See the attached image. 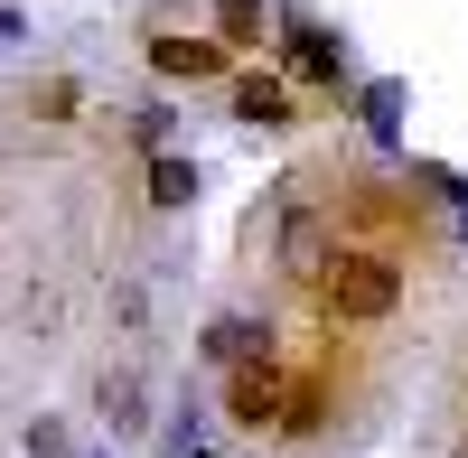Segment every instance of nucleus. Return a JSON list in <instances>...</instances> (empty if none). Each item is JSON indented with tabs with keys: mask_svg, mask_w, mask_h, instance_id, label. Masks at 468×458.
Here are the masks:
<instances>
[{
	"mask_svg": "<svg viewBox=\"0 0 468 458\" xmlns=\"http://www.w3.org/2000/svg\"><path fill=\"white\" fill-rule=\"evenodd\" d=\"M282 411H291V374L282 365H244V374H234V384H225V422L234 431H282Z\"/></svg>",
	"mask_w": 468,
	"mask_h": 458,
	"instance_id": "7ed1b4c3",
	"label": "nucleus"
},
{
	"mask_svg": "<svg viewBox=\"0 0 468 458\" xmlns=\"http://www.w3.org/2000/svg\"><path fill=\"white\" fill-rule=\"evenodd\" d=\"M403 112H412V85L403 75H375V85H356V122L375 150H403Z\"/></svg>",
	"mask_w": 468,
	"mask_h": 458,
	"instance_id": "0eeeda50",
	"label": "nucleus"
},
{
	"mask_svg": "<svg viewBox=\"0 0 468 458\" xmlns=\"http://www.w3.org/2000/svg\"><path fill=\"white\" fill-rule=\"evenodd\" d=\"M337 253H346V244H337V224H328L319 206H300V197H291V206H282V234H271V262H282L291 281H328V272H337Z\"/></svg>",
	"mask_w": 468,
	"mask_h": 458,
	"instance_id": "f03ea898",
	"label": "nucleus"
},
{
	"mask_svg": "<svg viewBox=\"0 0 468 458\" xmlns=\"http://www.w3.org/2000/svg\"><path fill=\"white\" fill-rule=\"evenodd\" d=\"M150 66L178 75V85H207V75L234 66V47H225V37H178V28H160V37H150Z\"/></svg>",
	"mask_w": 468,
	"mask_h": 458,
	"instance_id": "423d86ee",
	"label": "nucleus"
},
{
	"mask_svg": "<svg viewBox=\"0 0 468 458\" xmlns=\"http://www.w3.org/2000/svg\"><path fill=\"white\" fill-rule=\"evenodd\" d=\"M19 37H28V19H19V10H0V47H19Z\"/></svg>",
	"mask_w": 468,
	"mask_h": 458,
	"instance_id": "f3484780",
	"label": "nucleus"
},
{
	"mask_svg": "<svg viewBox=\"0 0 468 458\" xmlns=\"http://www.w3.org/2000/svg\"><path fill=\"white\" fill-rule=\"evenodd\" d=\"M262 28H282L271 0H216V37L225 47H262Z\"/></svg>",
	"mask_w": 468,
	"mask_h": 458,
	"instance_id": "9b49d317",
	"label": "nucleus"
},
{
	"mask_svg": "<svg viewBox=\"0 0 468 458\" xmlns=\"http://www.w3.org/2000/svg\"><path fill=\"white\" fill-rule=\"evenodd\" d=\"M282 57H291V75H309V85H346V37L328 19L282 10Z\"/></svg>",
	"mask_w": 468,
	"mask_h": 458,
	"instance_id": "20e7f679",
	"label": "nucleus"
},
{
	"mask_svg": "<svg viewBox=\"0 0 468 458\" xmlns=\"http://www.w3.org/2000/svg\"><path fill=\"white\" fill-rule=\"evenodd\" d=\"M234 122L291 131V122H300V112H291V85H282V75H234Z\"/></svg>",
	"mask_w": 468,
	"mask_h": 458,
	"instance_id": "6e6552de",
	"label": "nucleus"
},
{
	"mask_svg": "<svg viewBox=\"0 0 468 458\" xmlns=\"http://www.w3.org/2000/svg\"><path fill=\"white\" fill-rule=\"evenodd\" d=\"M197 356H207V365H225V374H244V365H271V318H244V309L207 318Z\"/></svg>",
	"mask_w": 468,
	"mask_h": 458,
	"instance_id": "39448f33",
	"label": "nucleus"
},
{
	"mask_svg": "<svg viewBox=\"0 0 468 458\" xmlns=\"http://www.w3.org/2000/svg\"><path fill=\"white\" fill-rule=\"evenodd\" d=\"M75 103H85L75 75H48V85H37V122H75Z\"/></svg>",
	"mask_w": 468,
	"mask_h": 458,
	"instance_id": "dca6fc26",
	"label": "nucleus"
},
{
	"mask_svg": "<svg viewBox=\"0 0 468 458\" xmlns=\"http://www.w3.org/2000/svg\"><path fill=\"white\" fill-rule=\"evenodd\" d=\"M319 299H328V318H394V299H403V262L394 253H337V272L319 281Z\"/></svg>",
	"mask_w": 468,
	"mask_h": 458,
	"instance_id": "f257e3e1",
	"label": "nucleus"
},
{
	"mask_svg": "<svg viewBox=\"0 0 468 458\" xmlns=\"http://www.w3.org/2000/svg\"><path fill=\"white\" fill-rule=\"evenodd\" d=\"M459 458H468V440H459Z\"/></svg>",
	"mask_w": 468,
	"mask_h": 458,
	"instance_id": "6ab92c4d",
	"label": "nucleus"
},
{
	"mask_svg": "<svg viewBox=\"0 0 468 458\" xmlns=\"http://www.w3.org/2000/svg\"><path fill=\"white\" fill-rule=\"evenodd\" d=\"M19 449H28V458H75V449H66V422H57V411H37V422L19 431Z\"/></svg>",
	"mask_w": 468,
	"mask_h": 458,
	"instance_id": "2eb2a0df",
	"label": "nucleus"
},
{
	"mask_svg": "<svg viewBox=\"0 0 468 458\" xmlns=\"http://www.w3.org/2000/svg\"><path fill=\"white\" fill-rule=\"evenodd\" d=\"M75 458H112V449H75Z\"/></svg>",
	"mask_w": 468,
	"mask_h": 458,
	"instance_id": "a211bd4d",
	"label": "nucleus"
},
{
	"mask_svg": "<svg viewBox=\"0 0 468 458\" xmlns=\"http://www.w3.org/2000/svg\"><path fill=\"white\" fill-rule=\"evenodd\" d=\"M94 411L112 422V440H141V431H150V411H141V374H132V365H112L103 384H94Z\"/></svg>",
	"mask_w": 468,
	"mask_h": 458,
	"instance_id": "1a4fd4ad",
	"label": "nucleus"
},
{
	"mask_svg": "<svg viewBox=\"0 0 468 458\" xmlns=\"http://www.w3.org/2000/svg\"><path fill=\"white\" fill-rule=\"evenodd\" d=\"M207 449H216V422H207V411H197V402H187V411H178V422L160 431V458H207Z\"/></svg>",
	"mask_w": 468,
	"mask_h": 458,
	"instance_id": "f8f14e48",
	"label": "nucleus"
},
{
	"mask_svg": "<svg viewBox=\"0 0 468 458\" xmlns=\"http://www.w3.org/2000/svg\"><path fill=\"white\" fill-rule=\"evenodd\" d=\"M282 431H291V440L328 431V384H291V411H282Z\"/></svg>",
	"mask_w": 468,
	"mask_h": 458,
	"instance_id": "ddd939ff",
	"label": "nucleus"
},
{
	"mask_svg": "<svg viewBox=\"0 0 468 458\" xmlns=\"http://www.w3.org/2000/svg\"><path fill=\"white\" fill-rule=\"evenodd\" d=\"M169 131H178V112H169V103H132V141L150 150V160L169 150Z\"/></svg>",
	"mask_w": 468,
	"mask_h": 458,
	"instance_id": "4468645a",
	"label": "nucleus"
},
{
	"mask_svg": "<svg viewBox=\"0 0 468 458\" xmlns=\"http://www.w3.org/2000/svg\"><path fill=\"white\" fill-rule=\"evenodd\" d=\"M150 206H160V215L197 206V160H178V150H160V160H150Z\"/></svg>",
	"mask_w": 468,
	"mask_h": 458,
	"instance_id": "9d476101",
	"label": "nucleus"
}]
</instances>
